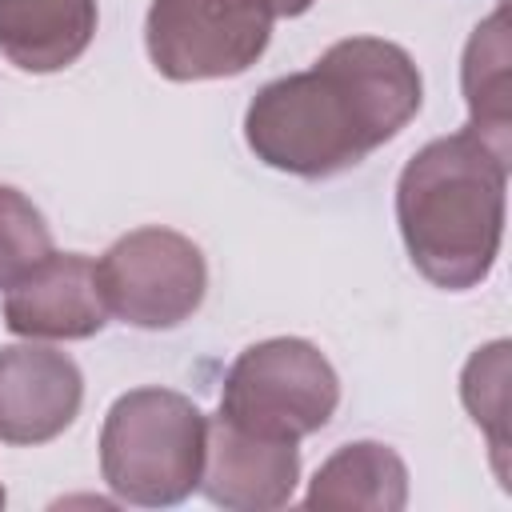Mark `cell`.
I'll return each instance as SVG.
<instances>
[{"label":"cell","mask_w":512,"mask_h":512,"mask_svg":"<svg viewBox=\"0 0 512 512\" xmlns=\"http://www.w3.org/2000/svg\"><path fill=\"white\" fill-rule=\"evenodd\" d=\"M420 100V68L400 44L348 36L308 72L264 84L244 112V140L268 168L324 180L388 144Z\"/></svg>","instance_id":"obj_1"},{"label":"cell","mask_w":512,"mask_h":512,"mask_svg":"<svg viewBox=\"0 0 512 512\" xmlns=\"http://www.w3.org/2000/svg\"><path fill=\"white\" fill-rule=\"evenodd\" d=\"M508 156L460 128L428 140L396 180V224L412 268L448 292L488 280L504 240Z\"/></svg>","instance_id":"obj_2"},{"label":"cell","mask_w":512,"mask_h":512,"mask_svg":"<svg viewBox=\"0 0 512 512\" xmlns=\"http://www.w3.org/2000/svg\"><path fill=\"white\" fill-rule=\"evenodd\" d=\"M208 420L172 388H132L100 428V476L124 504L172 508L200 488Z\"/></svg>","instance_id":"obj_3"},{"label":"cell","mask_w":512,"mask_h":512,"mask_svg":"<svg viewBox=\"0 0 512 512\" xmlns=\"http://www.w3.org/2000/svg\"><path fill=\"white\" fill-rule=\"evenodd\" d=\"M340 404V376L328 356L300 336L248 344L220 392V416L252 436L304 440L320 432Z\"/></svg>","instance_id":"obj_4"},{"label":"cell","mask_w":512,"mask_h":512,"mask_svg":"<svg viewBox=\"0 0 512 512\" xmlns=\"http://www.w3.org/2000/svg\"><path fill=\"white\" fill-rule=\"evenodd\" d=\"M268 0H152L144 16V48L160 76L224 80L248 72L272 40Z\"/></svg>","instance_id":"obj_5"},{"label":"cell","mask_w":512,"mask_h":512,"mask_svg":"<svg viewBox=\"0 0 512 512\" xmlns=\"http://www.w3.org/2000/svg\"><path fill=\"white\" fill-rule=\"evenodd\" d=\"M96 280L108 316L160 332L184 324L204 304L208 264L184 232L136 228L96 260Z\"/></svg>","instance_id":"obj_6"},{"label":"cell","mask_w":512,"mask_h":512,"mask_svg":"<svg viewBox=\"0 0 512 512\" xmlns=\"http://www.w3.org/2000/svg\"><path fill=\"white\" fill-rule=\"evenodd\" d=\"M4 324L24 340H88L108 324L96 260L48 252L32 272L4 288Z\"/></svg>","instance_id":"obj_7"},{"label":"cell","mask_w":512,"mask_h":512,"mask_svg":"<svg viewBox=\"0 0 512 512\" xmlns=\"http://www.w3.org/2000/svg\"><path fill=\"white\" fill-rule=\"evenodd\" d=\"M84 404V376L68 352L48 344L0 348V440L4 444H48Z\"/></svg>","instance_id":"obj_8"},{"label":"cell","mask_w":512,"mask_h":512,"mask_svg":"<svg viewBox=\"0 0 512 512\" xmlns=\"http://www.w3.org/2000/svg\"><path fill=\"white\" fill-rule=\"evenodd\" d=\"M300 484L296 440H268L228 424L220 412L208 420L200 492L228 512H272L292 500Z\"/></svg>","instance_id":"obj_9"},{"label":"cell","mask_w":512,"mask_h":512,"mask_svg":"<svg viewBox=\"0 0 512 512\" xmlns=\"http://www.w3.org/2000/svg\"><path fill=\"white\" fill-rule=\"evenodd\" d=\"M96 36V0H0V56L48 76L76 64Z\"/></svg>","instance_id":"obj_10"},{"label":"cell","mask_w":512,"mask_h":512,"mask_svg":"<svg viewBox=\"0 0 512 512\" xmlns=\"http://www.w3.org/2000/svg\"><path fill=\"white\" fill-rule=\"evenodd\" d=\"M408 504V468L380 440L336 448L312 476L304 508L324 512H400Z\"/></svg>","instance_id":"obj_11"},{"label":"cell","mask_w":512,"mask_h":512,"mask_svg":"<svg viewBox=\"0 0 512 512\" xmlns=\"http://www.w3.org/2000/svg\"><path fill=\"white\" fill-rule=\"evenodd\" d=\"M464 100L468 128L480 132L496 152L512 156V112H508V12L496 8L476 24L464 48Z\"/></svg>","instance_id":"obj_12"},{"label":"cell","mask_w":512,"mask_h":512,"mask_svg":"<svg viewBox=\"0 0 512 512\" xmlns=\"http://www.w3.org/2000/svg\"><path fill=\"white\" fill-rule=\"evenodd\" d=\"M508 352H512L508 340L476 348L460 376V400L468 416L488 432L500 484H508Z\"/></svg>","instance_id":"obj_13"},{"label":"cell","mask_w":512,"mask_h":512,"mask_svg":"<svg viewBox=\"0 0 512 512\" xmlns=\"http://www.w3.org/2000/svg\"><path fill=\"white\" fill-rule=\"evenodd\" d=\"M52 252V232L40 208L20 192L0 184V288H12Z\"/></svg>","instance_id":"obj_14"},{"label":"cell","mask_w":512,"mask_h":512,"mask_svg":"<svg viewBox=\"0 0 512 512\" xmlns=\"http://www.w3.org/2000/svg\"><path fill=\"white\" fill-rule=\"evenodd\" d=\"M268 4H272V12H276V16H304L316 0H268Z\"/></svg>","instance_id":"obj_15"},{"label":"cell","mask_w":512,"mask_h":512,"mask_svg":"<svg viewBox=\"0 0 512 512\" xmlns=\"http://www.w3.org/2000/svg\"><path fill=\"white\" fill-rule=\"evenodd\" d=\"M0 508H4V488H0Z\"/></svg>","instance_id":"obj_16"}]
</instances>
